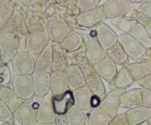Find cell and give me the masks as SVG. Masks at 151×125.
<instances>
[{"mask_svg":"<svg viewBox=\"0 0 151 125\" xmlns=\"http://www.w3.org/2000/svg\"><path fill=\"white\" fill-rule=\"evenodd\" d=\"M107 19L104 11L103 5H99L96 8L86 13H80L77 18L78 25L86 29H91L95 27L97 24L103 22Z\"/></svg>","mask_w":151,"mask_h":125,"instance_id":"cell-12","label":"cell"},{"mask_svg":"<svg viewBox=\"0 0 151 125\" xmlns=\"http://www.w3.org/2000/svg\"><path fill=\"white\" fill-rule=\"evenodd\" d=\"M14 10L11 17L1 29V33L10 32L17 35L20 39L26 38L29 34L24 16L18 6L14 4Z\"/></svg>","mask_w":151,"mask_h":125,"instance_id":"cell-4","label":"cell"},{"mask_svg":"<svg viewBox=\"0 0 151 125\" xmlns=\"http://www.w3.org/2000/svg\"><path fill=\"white\" fill-rule=\"evenodd\" d=\"M12 89L24 103H29L35 97L32 75H16L12 79Z\"/></svg>","mask_w":151,"mask_h":125,"instance_id":"cell-3","label":"cell"},{"mask_svg":"<svg viewBox=\"0 0 151 125\" xmlns=\"http://www.w3.org/2000/svg\"><path fill=\"white\" fill-rule=\"evenodd\" d=\"M11 63L13 71L16 75H32L35 71L34 56L27 51H19Z\"/></svg>","mask_w":151,"mask_h":125,"instance_id":"cell-6","label":"cell"},{"mask_svg":"<svg viewBox=\"0 0 151 125\" xmlns=\"http://www.w3.org/2000/svg\"><path fill=\"white\" fill-rule=\"evenodd\" d=\"M145 27L146 31H147V34H148L149 37L151 39V21L149 22H147L145 25Z\"/></svg>","mask_w":151,"mask_h":125,"instance_id":"cell-44","label":"cell"},{"mask_svg":"<svg viewBox=\"0 0 151 125\" xmlns=\"http://www.w3.org/2000/svg\"><path fill=\"white\" fill-rule=\"evenodd\" d=\"M32 76L35 97L37 99H42L50 91V74L34 71Z\"/></svg>","mask_w":151,"mask_h":125,"instance_id":"cell-15","label":"cell"},{"mask_svg":"<svg viewBox=\"0 0 151 125\" xmlns=\"http://www.w3.org/2000/svg\"><path fill=\"white\" fill-rule=\"evenodd\" d=\"M0 34H1V31H0Z\"/></svg>","mask_w":151,"mask_h":125,"instance_id":"cell-52","label":"cell"},{"mask_svg":"<svg viewBox=\"0 0 151 125\" xmlns=\"http://www.w3.org/2000/svg\"><path fill=\"white\" fill-rule=\"evenodd\" d=\"M13 115L22 125H38L35 109L29 103L24 102Z\"/></svg>","mask_w":151,"mask_h":125,"instance_id":"cell-19","label":"cell"},{"mask_svg":"<svg viewBox=\"0 0 151 125\" xmlns=\"http://www.w3.org/2000/svg\"><path fill=\"white\" fill-rule=\"evenodd\" d=\"M86 125H88V124H86Z\"/></svg>","mask_w":151,"mask_h":125,"instance_id":"cell-53","label":"cell"},{"mask_svg":"<svg viewBox=\"0 0 151 125\" xmlns=\"http://www.w3.org/2000/svg\"><path fill=\"white\" fill-rule=\"evenodd\" d=\"M143 106L151 108V91L143 89Z\"/></svg>","mask_w":151,"mask_h":125,"instance_id":"cell-41","label":"cell"},{"mask_svg":"<svg viewBox=\"0 0 151 125\" xmlns=\"http://www.w3.org/2000/svg\"><path fill=\"white\" fill-rule=\"evenodd\" d=\"M111 117L106 111L99 107L92 108L88 114V125H108L110 123Z\"/></svg>","mask_w":151,"mask_h":125,"instance_id":"cell-32","label":"cell"},{"mask_svg":"<svg viewBox=\"0 0 151 125\" xmlns=\"http://www.w3.org/2000/svg\"><path fill=\"white\" fill-rule=\"evenodd\" d=\"M38 125H56L55 123H51V124H38Z\"/></svg>","mask_w":151,"mask_h":125,"instance_id":"cell-47","label":"cell"},{"mask_svg":"<svg viewBox=\"0 0 151 125\" xmlns=\"http://www.w3.org/2000/svg\"><path fill=\"white\" fill-rule=\"evenodd\" d=\"M66 72L52 71L50 74V91L53 96L64 94L68 91Z\"/></svg>","mask_w":151,"mask_h":125,"instance_id":"cell-23","label":"cell"},{"mask_svg":"<svg viewBox=\"0 0 151 125\" xmlns=\"http://www.w3.org/2000/svg\"><path fill=\"white\" fill-rule=\"evenodd\" d=\"M66 79L68 89L72 92L86 85L82 71L78 65H69L66 71Z\"/></svg>","mask_w":151,"mask_h":125,"instance_id":"cell-17","label":"cell"},{"mask_svg":"<svg viewBox=\"0 0 151 125\" xmlns=\"http://www.w3.org/2000/svg\"><path fill=\"white\" fill-rule=\"evenodd\" d=\"M106 54L109 57L111 58V60L116 63V65L117 64L122 67H126L129 65V57L123 49L119 41L111 48L107 50Z\"/></svg>","mask_w":151,"mask_h":125,"instance_id":"cell-31","label":"cell"},{"mask_svg":"<svg viewBox=\"0 0 151 125\" xmlns=\"http://www.w3.org/2000/svg\"><path fill=\"white\" fill-rule=\"evenodd\" d=\"M126 90H114L106 94V97L101 100L100 107L109 114L110 117L114 118L117 115L118 110L120 107L121 99Z\"/></svg>","mask_w":151,"mask_h":125,"instance_id":"cell-14","label":"cell"},{"mask_svg":"<svg viewBox=\"0 0 151 125\" xmlns=\"http://www.w3.org/2000/svg\"><path fill=\"white\" fill-rule=\"evenodd\" d=\"M67 21L62 19L50 20L47 23V32L52 43L60 44L72 30Z\"/></svg>","mask_w":151,"mask_h":125,"instance_id":"cell-7","label":"cell"},{"mask_svg":"<svg viewBox=\"0 0 151 125\" xmlns=\"http://www.w3.org/2000/svg\"><path fill=\"white\" fill-rule=\"evenodd\" d=\"M22 13L24 16L29 33L35 32H47V23H48L47 21L31 11Z\"/></svg>","mask_w":151,"mask_h":125,"instance_id":"cell-28","label":"cell"},{"mask_svg":"<svg viewBox=\"0 0 151 125\" xmlns=\"http://www.w3.org/2000/svg\"><path fill=\"white\" fill-rule=\"evenodd\" d=\"M111 22L119 30L123 32V33L128 34L132 36L147 49L151 48V39L145 27L134 17L125 16L112 19Z\"/></svg>","mask_w":151,"mask_h":125,"instance_id":"cell-1","label":"cell"},{"mask_svg":"<svg viewBox=\"0 0 151 125\" xmlns=\"http://www.w3.org/2000/svg\"><path fill=\"white\" fill-rule=\"evenodd\" d=\"M14 3L13 1H8L7 3L0 7V31L6 24L14 10Z\"/></svg>","mask_w":151,"mask_h":125,"instance_id":"cell-35","label":"cell"},{"mask_svg":"<svg viewBox=\"0 0 151 125\" xmlns=\"http://www.w3.org/2000/svg\"><path fill=\"white\" fill-rule=\"evenodd\" d=\"M108 125H130L125 113L116 115L111 120Z\"/></svg>","mask_w":151,"mask_h":125,"instance_id":"cell-39","label":"cell"},{"mask_svg":"<svg viewBox=\"0 0 151 125\" xmlns=\"http://www.w3.org/2000/svg\"><path fill=\"white\" fill-rule=\"evenodd\" d=\"M60 45L66 53H72L84 46V40L81 33L72 29Z\"/></svg>","mask_w":151,"mask_h":125,"instance_id":"cell-25","label":"cell"},{"mask_svg":"<svg viewBox=\"0 0 151 125\" xmlns=\"http://www.w3.org/2000/svg\"><path fill=\"white\" fill-rule=\"evenodd\" d=\"M125 114L130 125H138L149 120L151 117V108L140 106L130 109Z\"/></svg>","mask_w":151,"mask_h":125,"instance_id":"cell-27","label":"cell"},{"mask_svg":"<svg viewBox=\"0 0 151 125\" xmlns=\"http://www.w3.org/2000/svg\"><path fill=\"white\" fill-rule=\"evenodd\" d=\"M127 16H133L145 26L151 21V2L147 1L146 3L139 6L137 10H133Z\"/></svg>","mask_w":151,"mask_h":125,"instance_id":"cell-33","label":"cell"},{"mask_svg":"<svg viewBox=\"0 0 151 125\" xmlns=\"http://www.w3.org/2000/svg\"><path fill=\"white\" fill-rule=\"evenodd\" d=\"M52 104L56 115H66L68 110L75 105L73 92L68 90L60 96H52Z\"/></svg>","mask_w":151,"mask_h":125,"instance_id":"cell-18","label":"cell"},{"mask_svg":"<svg viewBox=\"0 0 151 125\" xmlns=\"http://www.w3.org/2000/svg\"><path fill=\"white\" fill-rule=\"evenodd\" d=\"M1 125H16V124H7V123H4V124H1Z\"/></svg>","mask_w":151,"mask_h":125,"instance_id":"cell-49","label":"cell"},{"mask_svg":"<svg viewBox=\"0 0 151 125\" xmlns=\"http://www.w3.org/2000/svg\"><path fill=\"white\" fill-rule=\"evenodd\" d=\"M52 71H64L66 72L69 67L66 52L62 49L60 44L52 43Z\"/></svg>","mask_w":151,"mask_h":125,"instance_id":"cell-20","label":"cell"},{"mask_svg":"<svg viewBox=\"0 0 151 125\" xmlns=\"http://www.w3.org/2000/svg\"><path fill=\"white\" fill-rule=\"evenodd\" d=\"M138 125H150L149 124V123H148V121H145V122H143V123H142V124H138Z\"/></svg>","mask_w":151,"mask_h":125,"instance_id":"cell-48","label":"cell"},{"mask_svg":"<svg viewBox=\"0 0 151 125\" xmlns=\"http://www.w3.org/2000/svg\"><path fill=\"white\" fill-rule=\"evenodd\" d=\"M118 41L129 58L137 62L150 60L147 56V49L130 35L122 33L118 36Z\"/></svg>","mask_w":151,"mask_h":125,"instance_id":"cell-2","label":"cell"},{"mask_svg":"<svg viewBox=\"0 0 151 125\" xmlns=\"http://www.w3.org/2000/svg\"><path fill=\"white\" fill-rule=\"evenodd\" d=\"M148 121L149 124H150V125H151V117L150 118V119H149V120H148V121Z\"/></svg>","mask_w":151,"mask_h":125,"instance_id":"cell-50","label":"cell"},{"mask_svg":"<svg viewBox=\"0 0 151 125\" xmlns=\"http://www.w3.org/2000/svg\"><path fill=\"white\" fill-rule=\"evenodd\" d=\"M100 0H77V7L80 13H86L98 7Z\"/></svg>","mask_w":151,"mask_h":125,"instance_id":"cell-38","label":"cell"},{"mask_svg":"<svg viewBox=\"0 0 151 125\" xmlns=\"http://www.w3.org/2000/svg\"><path fill=\"white\" fill-rule=\"evenodd\" d=\"M55 124L56 125H69L65 115H57Z\"/></svg>","mask_w":151,"mask_h":125,"instance_id":"cell-42","label":"cell"},{"mask_svg":"<svg viewBox=\"0 0 151 125\" xmlns=\"http://www.w3.org/2000/svg\"><path fill=\"white\" fill-rule=\"evenodd\" d=\"M96 38L105 51L111 48L118 42V36L116 32L105 22H101L94 27Z\"/></svg>","mask_w":151,"mask_h":125,"instance_id":"cell-13","label":"cell"},{"mask_svg":"<svg viewBox=\"0 0 151 125\" xmlns=\"http://www.w3.org/2000/svg\"><path fill=\"white\" fill-rule=\"evenodd\" d=\"M135 82L127 67H122L116 74L113 80L109 82V88L111 91L126 90L134 85Z\"/></svg>","mask_w":151,"mask_h":125,"instance_id":"cell-21","label":"cell"},{"mask_svg":"<svg viewBox=\"0 0 151 125\" xmlns=\"http://www.w3.org/2000/svg\"><path fill=\"white\" fill-rule=\"evenodd\" d=\"M135 81H139L151 74V60L137 62L126 66Z\"/></svg>","mask_w":151,"mask_h":125,"instance_id":"cell-30","label":"cell"},{"mask_svg":"<svg viewBox=\"0 0 151 125\" xmlns=\"http://www.w3.org/2000/svg\"><path fill=\"white\" fill-rule=\"evenodd\" d=\"M93 95L94 94L87 85L73 91L75 104L83 111L91 110L92 108L91 101Z\"/></svg>","mask_w":151,"mask_h":125,"instance_id":"cell-26","label":"cell"},{"mask_svg":"<svg viewBox=\"0 0 151 125\" xmlns=\"http://www.w3.org/2000/svg\"><path fill=\"white\" fill-rule=\"evenodd\" d=\"M65 116L69 125L87 124V119L85 114L83 110H81L75 104L68 110Z\"/></svg>","mask_w":151,"mask_h":125,"instance_id":"cell-34","label":"cell"},{"mask_svg":"<svg viewBox=\"0 0 151 125\" xmlns=\"http://www.w3.org/2000/svg\"><path fill=\"white\" fill-rule=\"evenodd\" d=\"M47 32H35L29 33L25 38L26 51L38 57L41 51L50 44Z\"/></svg>","mask_w":151,"mask_h":125,"instance_id":"cell-10","label":"cell"},{"mask_svg":"<svg viewBox=\"0 0 151 125\" xmlns=\"http://www.w3.org/2000/svg\"><path fill=\"white\" fill-rule=\"evenodd\" d=\"M143 106V88H134L126 91L121 99L120 107L132 109Z\"/></svg>","mask_w":151,"mask_h":125,"instance_id":"cell-22","label":"cell"},{"mask_svg":"<svg viewBox=\"0 0 151 125\" xmlns=\"http://www.w3.org/2000/svg\"><path fill=\"white\" fill-rule=\"evenodd\" d=\"M100 102H101V99H100L99 97H97V96L93 95L91 101V107H92V108H94V107H99L100 104Z\"/></svg>","mask_w":151,"mask_h":125,"instance_id":"cell-43","label":"cell"},{"mask_svg":"<svg viewBox=\"0 0 151 125\" xmlns=\"http://www.w3.org/2000/svg\"><path fill=\"white\" fill-rule=\"evenodd\" d=\"M14 118L13 112L0 99V121L4 123L14 124Z\"/></svg>","mask_w":151,"mask_h":125,"instance_id":"cell-37","label":"cell"},{"mask_svg":"<svg viewBox=\"0 0 151 125\" xmlns=\"http://www.w3.org/2000/svg\"><path fill=\"white\" fill-rule=\"evenodd\" d=\"M147 56H148L149 60H151V48L147 49Z\"/></svg>","mask_w":151,"mask_h":125,"instance_id":"cell-45","label":"cell"},{"mask_svg":"<svg viewBox=\"0 0 151 125\" xmlns=\"http://www.w3.org/2000/svg\"><path fill=\"white\" fill-rule=\"evenodd\" d=\"M38 124L55 123L56 115L53 108L52 95L48 94L37 104L35 108Z\"/></svg>","mask_w":151,"mask_h":125,"instance_id":"cell-11","label":"cell"},{"mask_svg":"<svg viewBox=\"0 0 151 125\" xmlns=\"http://www.w3.org/2000/svg\"><path fill=\"white\" fill-rule=\"evenodd\" d=\"M1 61H3V60H2V59H1V54H0V62H1Z\"/></svg>","mask_w":151,"mask_h":125,"instance_id":"cell-51","label":"cell"},{"mask_svg":"<svg viewBox=\"0 0 151 125\" xmlns=\"http://www.w3.org/2000/svg\"><path fill=\"white\" fill-rule=\"evenodd\" d=\"M107 19L123 17L135 10L130 0H109L103 4Z\"/></svg>","mask_w":151,"mask_h":125,"instance_id":"cell-9","label":"cell"},{"mask_svg":"<svg viewBox=\"0 0 151 125\" xmlns=\"http://www.w3.org/2000/svg\"><path fill=\"white\" fill-rule=\"evenodd\" d=\"M11 83V73L8 64L4 61L0 62V88L9 87Z\"/></svg>","mask_w":151,"mask_h":125,"instance_id":"cell-36","label":"cell"},{"mask_svg":"<svg viewBox=\"0 0 151 125\" xmlns=\"http://www.w3.org/2000/svg\"><path fill=\"white\" fill-rule=\"evenodd\" d=\"M84 40L86 56L90 64L93 66L107 56L106 51L100 46L97 38L89 34L81 33Z\"/></svg>","mask_w":151,"mask_h":125,"instance_id":"cell-8","label":"cell"},{"mask_svg":"<svg viewBox=\"0 0 151 125\" xmlns=\"http://www.w3.org/2000/svg\"><path fill=\"white\" fill-rule=\"evenodd\" d=\"M94 69L100 77L109 82H111L118 73L116 63L108 55L94 65Z\"/></svg>","mask_w":151,"mask_h":125,"instance_id":"cell-16","label":"cell"},{"mask_svg":"<svg viewBox=\"0 0 151 125\" xmlns=\"http://www.w3.org/2000/svg\"><path fill=\"white\" fill-rule=\"evenodd\" d=\"M137 82L143 89L151 91V74L137 81Z\"/></svg>","mask_w":151,"mask_h":125,"instance_id":"cell-40","label":"cell"},{"mask_svg":"<svg viewBox=\"0 0 151 125\" xmlns=\"http://www.w3.org/2000/svg\"><path fill=\"white\" fill-rule=\"evenodd\" d=\"M21 40L13 33L4 32L0 34V54L4 63L7 64L11 63L19 52Z\"/></svg>","mask_w":151,"mask_h":125,"instance_id":"cell-5","label":"cell"},{"mask_svg":"<svg viewBox=\"0 0 151 125\" xmlns=\"http://www.w3.org/2000/svg\"><path fill=\"white\" fill-rule=\"evenodd\" d=\"M52 65V46L51 43L37 57L35 60V71L44 72L51 74Z\"/></svg>","mask_w":151,"mask_h":125,"instance_id":"cell-24","label":"cell"},{"mask_svg":"<svg viewBox=\"0 0 151 125\" xmlns=\"http://www.w3.org/2000/svg\"><path fill=\"white\" fill-rule=\"evenodd\" d=\"M0 99L10 108L13 113H14L24 103L10 87L0 88Z\"/></svg>","mask_w":151,"mask_h":125,"instance_id":"cell-29","label":"cell"},{"mask_svg":"<svg viewBox=\"0 0 151 125\" xmlns=\"http://www.w3.org/2000/svg\"><path fill=\"white\" fill-rule=\"evenodd\" d=\"M7 1V0H0V7L4 5V4H5Z\"/></svg>","mask_w":151,"mask_h":125,"instance_id":"cell-46","label":"cell"}]
</instances>
